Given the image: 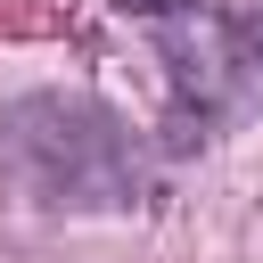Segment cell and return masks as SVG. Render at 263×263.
<instances>
[{"label": "cell", "mask_w": 263, "mask_h": 263, "mask_svg": "<svg viewBox=\"0 0 263 263\" xmlns=\"http://www.w3.org/2000/svg\"><path fill=\"white\" fill-rule=\"evenodd\" d=\"M0 189L33 214H132L148 148L90 90H16L0 107Z\"/></svg>", "instance_id": "6da1fadb"}, {"label": "cell", "mask_w": 263, "mask_h": 263, "mask_svg": "<svg viewBox=\"0 0 263 263\" xmlns=\"http://www.w3.org/2000/svg\"><path fill=\"white\" fill-rule=\"evenodd\" d=\"M156 33L164 58V148L214 140L263 90V8L230 0H115Z\"/></svg>", "instance_id": "7a4b0ae2"}]
</instances>
